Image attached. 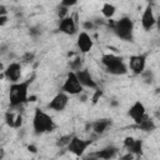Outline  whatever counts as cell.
I'll return each instance as SVG.
<instances>
[{
  "label": "cell",
  "instance_id": "obj_18",
  "mask_svg": "<svg viewBox=\"0 0 160 160\" xmlns=\"http://www.w3.org/2000/svg\"><path fill=\"white\" fill-rule=\"evenodd\" d=\"M139 130H141V131H144V132H152L155 129H156V124H155V121H154V119L152 118H150L148 114L144 116V119L138 124V125H135Z\"/></svg>",
  "mask_w": 160,
  "mask_h": 160
},
{
  "label": "cell",
  "instance_id": "obj_16",
  "mask_svg": "<svg viewBox=\"0 0 160 160\" xmlns=\"http://www.w3.org/2000/svg\"><path fill=\"white\" fill-rule=\"evenodd\" d=\"M118 151L119 149L114 145H108L92 154H90V158H96V159H104V160H110V159H114L116 155H118Z\"/></svg>",
  "mask_w": 160,
  "mask_h": 160
},
{
  "label": "cell",
  "instance_id": "obj_3",
  "mask_svg": "<svg viewBox=\"0 0 160 160\" xmlns=\"http://www.w3.org/2000/svg\"><path fill=\"white\" fill-rule=\"evenodd\" d=\"M101 64L105 69V71L110 75L120 76L128 74V65L122 60L121 56H118L115 54H104L101 56Z\"/></svg>",
  "mask_w": 160,
  "mask_h": 160
},
{
  "label": "cell",
  "instance_id": "obj_19",
  "mask_svg": "<svg viewBox=\"0 0 160 160\" xmlns=\"http://www.w3.org/2000/svg\"><path fill=\"white\" fill-rule=\"evenodd\" d=\"M116 12V6L111 2H104L101 8V14L105 19H111Z\"/></svg>",
  "mask_w": 160,
  "mask_h": 160
},
{
  "label": "cell",
  "instance_id": "obj_4",
  "mask_svg": "<svg viewBox=\"0 0 160 160\" xmlns=\"http://www.w3.org/2000/svg\"><path fill=\"white\" fill-rule=\"evenodd\" d=\"M112 32L122 41H132L134 39V22L129 16H122L111 24Z\"/></svg>",
  "mask_w": 160,
  "mask_h": 160
},
{
  "label": "cell",
  "instance_id": "obj_30",
  "mask_svg": "<svg viewBox=\"0 0 160 160\" xmlns=\"http://www.w3.org/2000/svg\"><path fill=\"white\" fill-rule=\"evenodd\" d=\"M28 150H29V151H31V152H34V154H35V152H36V150H38V149H36V146H35V145H32V144H30V145H29V146H28Z\"/></svg>",
  "mask_w": 160,
  "mask_h": 160
},
{
  "label": "cell",
  "instance_id": "obj_22",
  "mask_svg": "<svg viewBox=\"0 0 160 160\" xmlns=\"http://www.w3.org/2000/svg\"><path fill=\"white\" fill-rule=\"evenodd\" d=\"M71 138H72V135H62V136H60L58 140H56V146H59V148H66L68 146V144L70 142V140H71Z\"/></svg>",
  "mask_w": 160,
  "mask_h": 160
},
{
  "label": "cell",
  "instance_id": "obj_23",
  "mask_svg": "<svg viewBox=\"0 0 160 160\" xmlns=\"http://www.w3.org/2000/svg\"><path fill=\"white\" fill-rule=\"evenodd\" d=\"M141 78H142V80H144V82L145 84H151L152 81H154V75H152V72L150 71V70H144V72L140 75Z\"/></svg>",
  "mask_w": 160,
  "mask_h": 160
},
{
  "label": "cell",
  "instance_id": "obj_1",
  "mask_svg": "<svg viewBox=\"0 0 160 160\" xmlns=\"http://www.w3.org/2000/svg\"><path fill=\"white\" fill-rule=\"evenodd\" d=\"M34 76L18 81V82H11L9 88V105L10 108H20L24 104L29 101V88L32 84Z\"/></svg>",
  "mask_w": 160,
  "mask_h": 160
},
{
  "label": "cell",
  "instance_id": "obj_28",
  "mask_svg": "<svg viewBox=\"0 0 160 160\" xmlns=\"http://www.w3.org/2000/svg\"><path fill=\"white\" fill-rule=\"evenodd\" d=\"M8 22V15H0V26H4Z\"/></svg>",
  "mask_w": 160,
  "mask_h": 160
},
{
  "label": "cell",
  "instance_id": "obj_20",
  "mask_svg": "<svg viewBox=\"0 0 160 160\" xmlns=\"http://www.w3.org/2000/svg\"><path fill=\"white\" fill-rule=\"evenodd\" d=\"M16 116L18 115H15L12 111H10V110H8L6 112H5V122H6V125L8 126H10V128H15V121H16Z\"/></svg>",
  "mask_w": 160,
  "mask_h": 160
},
{
  "label": "cell",
  "instance_id": "obj_8",
  "mask_svg": "<svg viewBox=\"0 0 160 160\" xmlns=\"http://www.w3.org/2000/svg\"><path fill=\"white\" fill-rule=\"evenodd\" d=\"M69 104V94L64 92V91H59L56 95H54V98L49 101L48 108L52 111L56 112H61L65 110V108Z\"/></svg>",
  "mask_w": 160,
  "mask_h": 160
},
{
  "label": "cell",
  "instance_id": "obj_21",
  "mask_svg": "<svg viewBox=\"0 0 160 160\" xmlns=\"http://www.w3.org/2000/svg\"><path fill=\"white\" fill-rule=\"evenodd\" d=\"M82 64H84L82 59H81L80 56H76L74 60L70 61V69H71L72 71H78V70H80V69H82Z\"/></svg>",
  "mask_w": 160,
  "mask_h": 160
},
{
  "label": "cell",
  "instance_id": "obj_2",
  "mask_svg": "<svg viewBox=\"0 0 160 160\" xmlns=\"http://www.w3.org/2000/svg\"><path fill=\"white\" fill-rule=\"evenodd\" d=\"M56 128L52 118L45 112L44 110H41L40 108H36L34 110V116H32V129L34 132L38 135L41 134H48L54 131Z\"/></svg>",
  "mask_w": 160,
  "mask_h": 160
},
{
  "label": "cell",
  "instance_id": "obj_31",
  "mask_svg": "<svg viewBox=\"0 0 160 160\" xmlns=\"http://www.w3.org/2000/svg\"><path fill=\"white\" fill-rule=\"evenodd\" d=\"M0 15H6V8H5V5H1L0 6Z\"/></svg>",
  "mask_w": 160,
  "mask_h": 160
},
{
  "label": "cell",
  "instance_id": "obj_6",
  "mask_svg": "<svg viewBox=\"0 0 160 160\" xmlns=\"http://www.w3.org/2000/svg\"><path fill=\"white\" fill-rule=\"evenodd\" d=\"M94 140L91 139H81L79 136L72 135L70 142L66 146V150L70 151L71 154H74L75 156H82L84 152L88 150V148L92 144Z\"/></svg>",
  "mask_w": 160,
  "mask_h": 160
},
{
  "label": "cell",
  "instance_id": "obj_29",
  "mask_svg": "<svg viewBox=\"0 0 160 160\" xmlns=\"http://www.w3.org/2000/svg\"><path fill=\"white\" fill-rule=\"evenodd\" d=\"M134 158H135V155H134V154H131V152H129V151H128V154H125V155L120 156V159H124V160H125V159H134Z\"/></svg>",
  "mask_w": 160,
  "mask_h": 160
},
{
  "label": "cell",
  "instance_id": "obj_7",
  "mask_svg": "<svg viewBox=\"0 0 160 160\" xmlns=\"http://www.w3.org/2000/svg\"><path fill=\"white\" fill-rule=\"evenodd\" d=\"M2 76L9 81V82H18L20 81L22 76V66L21 62L12 61L6 65V68L2 70Z\"/></svg>",
  "mask_w": 160,
  "mask_h": 160
},
{
  "label": "cell",
  "instance_id": "obj_33",
  "mask_svg": "<svg viewBox=\"0 0 160 160\" xmlns=\"http://www.w3.org/2000/svg\"><path fill=\"white\" fill-rule=\"evenodd\" d=\"M156 28L160 30V16H159V18H156Z\"/></svg>",
  "mask_w": 160,
  "mask_h": 160
},
{
  "label": "cell",
  "instance_id": "obj_25",
  "mask_svg": "<svg viewBox=\"0 0 160 160\" xmlns=\"http://www.w3.org/2000/svg\"><path fill=\"white\" fill-rule=\"evenodd\" d=\"M34 58H35V54H34V52H26V54L22 56V62L29 64V62H31V61L34 60Z\"/></svg>",
  "mask_w": 160,
  "mask_h": 160
},
{
  "label": "cell",
  "instance_id": "obj_17",
  "mask_svg": "<svg viewBox=\"0 0 160 160\" xmlns=\"http://www.w3.org/2000/svg\"><path fill=\"white\" fill-rule=\"evenodd\" d=\"M111 124H112V121L110 119H98L91 125L92 126V131L96 135H102L111 126Z\"/></svg>",
  "mask_w": 160,
  "mask_h": 160
},
{
  "label": "cell",
  "instance_id": "obj_26",
  "mask_svg": "<svg viewBox=\"0 0 160 160\" xmlns=\"http://www.w3.org/2000/svg\"><path fill=\"white\" fill-rule=\"evenodd\" d=\"M95 28V25H94V22L92 21H85V22H82V29L86 31V30H92Z\"/></svg>",
  "mask_w": 160,
  "mask_h": 160
},
{
  "label": "cell",
  "instance_id": "obj_11",
  "mask_svg": "<svg viewBox=\"0 0 160 160\" xmlns=\"http://www.w3.org/2000/svg\"><path fill=\"white\" fill-rule=\"evenodd\" d=\"M141 26L145 31H150L154 26H156V16L154 15L151 4H148L141 14Z\"/></svg>",
  "mask_w": 160,
  "mask_h": 160
},
{
  "label": "cell",
  "instance_id": "obj_10",
  "mask_svg": "<svg viewBox=\"0 0 160 160\" xmlns=\"http://www.w3.org/2000/svg\"><path fill=\"white\" fill-rule=\"evenodd\" d=\"M145 115H146V109H145V105L140 100H136L128 110V116L134 121L135 125H138L144 119Z\"/></svg>",
  "mask_w": 160,
  "mask_h": 160
},
{
  "label": "cell",
  "instance_id": "obj_12",
  "mask_svg": "<svg viewBox=\"0 0 160 160\" xmlns=\"http://www.w3.org/2000/svg\"><path fill=\"white\" fill-rule=\"evenodd\" d=\"M58 30L65 35H69V36L75 35L78 31V28H76V22L74 20V18L71 15H66V16L61 18L59 21Z\"/></svg>",
  "mask_w": 160,
  "mask_h": 160
},
{
  "label": "cell",
  "instance_id": "obj_24",
  "mask_svg": "<svg viewBox=\"0 0 160 160\" xmlns=\"http://www.w3.org/2000/svg\"><path fill=\"white\" fill-rule=\"evenodd\" d=\"M78 1L79 0H60V5H62L65 8H71V6L76 5Z\"/></svg>",
  "mask_w": 160,
  "mask_h": 160
},
{
  "label": "cell",
  "instance_id": "obj_5",
  "mask_svg": "<svg viewBox=\"0 0 160 160\" xmlns=\"http://www.w3.org/2000/svg\"><path fill=\"white\" fill-rule=\"evenodd\" d=\"M84 86L80 84L76 72L70 70L64 80V84L61 85V91L69 94V95H80L84 91Z\"/></svg>",
  "mask_w": 160,
  "mask_h": 160
},
{
  "label": "cell",
  "instance_id": "obj_15",
  "mask_svg": "<svg viewBox=\"0 0 160 160\" xmlns=\"http://www.w3.org/2000/svg\"><path fill=\"white\" fill-rule=\"evenodd\" d=\"M75 72H76V76H78L79 81H80V84L84 88H86V89H98V82L95 81V79L92 78L91 72L88 69L82 68V69H80V70H78Z\"/></svg>",
  "mask_w": 160,
  "mask_h": 160
},
{
  "label": "cell",
  "instance_id": "obj_13",
  "mask_svg": "<svg viewBox=\"0 0 160 160\" xmlns=\"http://www.w3.org/2000/svg\"><path fill=\"white\" fill-rule=\"evenodd\" d=\"M76 46L79 49V51L81 54H88L92 46H94V41L91 39V36L86 32V31H81L78 34V39H76Z\"/></svg>",
  "mask_w": 160,
  "mask_h": 160
},
{
  "label": "cell",
  "instance_id": "obj_32",
  "mask_svg": "<svg viewBox=\"0 0 160 160\" xmlns=\"http://www.w3.org/2000/svg\"><path fill=\"white\" fill-rule=\"evenodd\" d=\"M29 32H30L31 35H39V34H40V30H36V29H34V28H32Z\"/></svg>",
  "mask_w": 160,
  "mask_h": 160
},
{
  "label": "cell",
  "instance_id": "obj_14",
  "mask_svg": "<svg viewBox=\"0 0 160 160\" xmlns=\"http://www.w3.org/2000/svg\"><path fill=\"white\" fill-rule=\"evenodd\" d=\"M142 145L144 142L141 139H135L132 136H126L124 139V148L135 156H140L142 154Z\"/></svg>",
  "mask_w": 160,
  "mask_h": 160
},
{
  "label": "cell",
  "instance_id": "obj_27",
  "mask_svg": "<svg viewBox=\"0 0 160 160\" xmlns=\"http://www.w3.org/2000/svg\"><path fill=\"white\" fill-rule=\"evenodd\" d=\"M21 124H22V116H21L20 114H18L16 121H15V128H14V129H19V128L21 126Z\"/></svg>",
  "mask_w": 160,
  "mask_h": 160
},
{
  "label": "cell",
  "instance_id": "obj_9",
  "mask_svg": "<svg viewBox=\"0 0 160 160\" xmlns=\"http://www.w3.org/2000/svg\"><path fill=\"white\" fill-rule=\"evenodd\" d=\"M129 68L134 75H141L146 69V54L131 55L129 59Z\"/></svg>",
  "mask_w": 160,
  "mask_h": 160
}]
</instances>
